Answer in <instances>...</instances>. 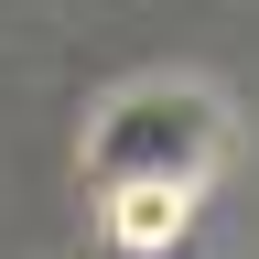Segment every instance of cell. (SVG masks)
<instances>
[{
  "label": "cell",
  "instance_id": "1",
  "mask_svg": "<svg viewBox=\"0 0 259 259\" xmlns=\"http://www.w3.org/2000/svg\"><path fill=\"white\" fill-rule=\"evenodd\" d=\"M227 151V108L194 76H141L87 119V173L97 194H194Z\"/></svg>",
  "mask_w": 259,
  "mask_h": 259
},
{
  "label": "cell",
  "instance_id": "2",
  "mask_svg": "<svg viewBox=\"0 0 259 259\" xmlns=\"http://www.w3.org/2000/svg\"><path fill=\"white\" fill-rule=\"evenodd\" d=\"M184 205H194V194H108V238L119 248H173Z\"/></svg>",
  "mask_w": 259,
  "mask_h": 259
}]
</instances>
